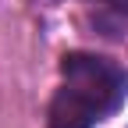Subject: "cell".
Here are the masks:
<instances>
[{
	"label": "cell",
	"instance_id": "obj_2",
	"mask_svg": "<svg viewBox=\"0 0 128 128\" xmlns=\"http://www.w3.org/2000/svg\"><path fill=\"white\" fill-rule=\"evenodd\" d=\"M100 4H107V7H114L118 14H128V0H100Z\"/></svg>",
	"mask_w": 128,
	"mask_h": 128
},
{
	"label": "cell",
	"instance_id": "obj_1",
	"mask_svg": "<svg viewBox=\"0 0 128 128\" xmlns=\"http://www.w3.org/2000/svg\"><path fill=\"white\" fill-rule=\"evenodd\" d=\"M64 86L57 89L46 124L50 128H96L128 100V75L100 54H64Z\"/></svg>",
	"mask_w": 128,
	"mask_h": 128
}]
</instances>
